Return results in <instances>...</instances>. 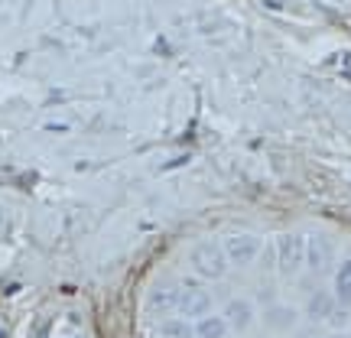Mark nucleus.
Masks as SVG:
<instances>
[{
  "label": "nucleus",
  "instance_id": "1",
  "mask_svg": "<svg viewBox=\"0 0 351 338\" xmlns=\"http://www.w3.org/2000/svg\"><path fill=\"white\" fill-rule=\"evenodd\" d=\"M276 251H280V270L283 274H296L306 261V238L302 234H280L276 241Z\"/></svg>",
  "mask_w": 351,
  "mask_h": 338
},
{
  "label": "nucleus",
  "instance_id": "2",
  "mask_svg": "<svg viewBox=\"0 0 351 338\" xmlns=\"http://www.w3.org/2000/svg\"><path fill=\"white\" fill-rule=\"evenodd\" d=\"M192 263H195V270H199L202 276H221L225 274V251H218L215 244H202V248H195V254H192Z\"/></svg>",
  "mask_w": 351,
  "mask_h": 338
},
{
  "label": "nucleus",
  "instance_id": "3",
  "mask_svg": "<svg viewBox=\"0 0 351 338\" xmlns=\"http://www.w3.org/2000/svg\"><path fill=\"white\" fill-rule=\"evenodd\" d=\"M257 251H261V241L254 238V234H231V238L225 241V257H231L234 263H251L254 257H257Z\"/></svg>",
  "mask_w": 351,
  "mask_h": 338
},
{
  "label": "nucleus",
  "instance_id": "4",
  "mask_svg": "<svg viewBox=\"0 0 351 338\" xmlns=\"http://www.w3.org/2000/svg\"><path fill=\"white\" fill-rule=\"evenodd\" d=\"M208 306H212L208 293L199 289L195 283H186V293L179 296V309H182L186 315H205L208 313Z\"/></svg>",
  "mask_w": 351,
  "mask_h": 338
},
{
  "label": "nucleus",
  "instance_id": "5",
  "mask_svg": "<svg viewBox=\"0 0 351 338\" xmlns=\"http://www.w3.org/2000/svg\"><path fill=\"white\" fill-rule=\"evenodd\" d=\"M335 293H326V289H319V293H313V300H309V306H306V313H309V319L313 322H328L332 315H335Z\"/></svg>",
  "mask_w": 351,
  "mask_h": 338
},
{
  "label": "nucleus",
  "instance_id": "6",
  "mask_svg": "<svg viewBox=\"0 0 351 338\" xmlns=\"http://www.w3.org/2000/svg\"><path fill=\"white\" fill-rule=\"evenodd\" d=\"M328 261H332V244H328V238H322V234H313V238L306 241V263H309L315 274H319V270H322Z\"/></svg>",
  "mask_w": 351,
  "mask_h": 338
},
{
  "label": "nucleus",
  "instance_id": "7",
  "mask_svg": "<svg viewBox=\"0 0 351 338\" xmlns=\"http://www.w3.org/2000/svg\"><path fill=\"white\" fill-rule=\"evenodd\" d=\"M335 302H341L345 309L351 306V261H345L335 274Z\"/></svg>",
  "mask_w": 351,
  "mask_h": 338
},
{
  "label": "nucleus",
  "instance_id": "8",
  "mask_svg": "<svg viewBox=\"0 0 351 338\" xmlns=\"http://www.w3.org/2000/svg\"><path fill=\"white\" fill-rule=\"evenodd\" d=\"M251 302H244V300H234L231 306H228V322L234 328H247L251 326Z\"/></svg>",
  "mask_w": 351,
  "mask_h": 338
},
{
  "label": "nucleus",
  "instance_id": "9",
  "mask_svg": "<svg viewBox=\"0 0 351 338\" xmlns=\"http://www.w3.org/2000/svg\"><path fill=\"white\" fill-rule=\"evenodd\" d=\"M199 335L202 338H221V335H225V319L205 315V319L199 322Z\"/></svg>",
  "mask_w": 351,
  "mask_h": 338
},
{
  "label": "nucleus",
  "instance_id": "10",
  "mask_svg": "<svg viewBox=\"0 0 351 338\" xmlns=\"http://www.w3.org/2000/svg\"><path fill=\"white\" fill-rule=\"evenodd\" d=\"M153 302H156V306H160V309H169V306H179V300H176V289H160V293H153Z\"/></svg>",
  "mask_w": 351,
  "mask_h": 338
},
{
  "label": "nucleus",
  "instance_id": "11",
  "mask_svg": "<svg viewBox=\"0 0 351 338\" xmlns=\"http://www.w3.org/2000/svg\"><path fill=\"white\" fill-rule=\"evenodd\" d=\"M163 335H169V338H189V326H186V322H166Z\"/></svg>",
  "mask_w": 351,
  "mask_h": 338
},
{
  "label": "nucleus",
  "instance_id": "12",
  "mask_svg": "<svg viewBox=\"0 0 351 338\" xmlns=\"http://www.w3.org/2000/svg\"><path fill=\"white\" fill-rule=\"evenodd\" d=\"M341 72H345V78L351 82V52H345V56H341Z\"/></svg>",
  "mask_w": 351,
  "mask_h": 338
},
{
  "label": "nucleus",
  "instance_id": "13",
  "mask_svg": "<svg viewBox=\"0 0 351 338\" xmlns=\"http://www.w3.org/2000/svg\"><path fill=\"white\" fill-rule=\"evenodd\" d=\"M328 322H335V326H345V322H348V313H341V309H335V315H332Z\"/></svg>",
  "mask_w": 351,
  "mask_h": 338
},
{
  "label": "nucleus",
  "instance_id": "14",
  "mask_svg": "<svg viewBox=\"0 0 351 338\" xmlns=\"http://www.w3.org/2000/svg\"><path fill=\"white\" fill-rule=\"evenodd\" d=\"M332 338H341V335H332Z\"/></svg>",
  "mask_w": 351,
  "mask_h": 338
}]
</instances>
